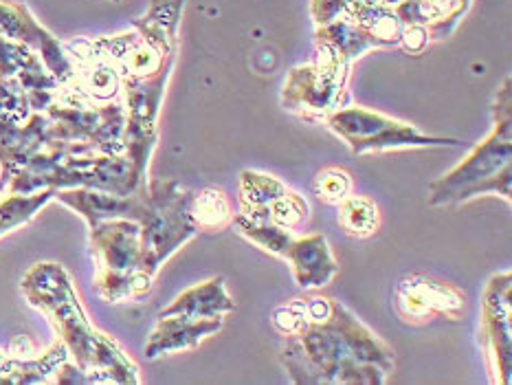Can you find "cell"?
<instances>
[{
	"mask_svg": "<svg viewBox=\"0 0 512 385\" xmlns=\"http://www.w3.org/2000/svg\"><path fill=\"white\" fill-rule=\"evenodd\" d=\"M273 324L286 335L282 361L295 383L381 385L394 370V350L330 297L277 308Z\"/></svg>",
	"mask_w": 512,
	"mask_h": 385,
	"instance_id": "obj_1",
	"label": "cell"
},
{
	"mask_svg": "<svg viewBox=\"0 0 512 385\" xmlns=\"http://www.w3.org/2000/svg\"><path fill=\"white\" fill-rule=\"evenodd\" d=\"M22 291L31 306L40 308L49 317L55 333L75 357L77 368L86 374L88 381L139 383L137 366L124 355V350L88 324L64 267L53 262L36 264L22 280Z\"/></svg>",
	"mask_w": 512,
	"mask_h": 385,
	"instance_id": "obj_2",
	"label": "cell"
},
{
	"mask_svg": "<svg viewBox=\"0 0 512 385\" xmlns=\"http://www.w3.org/2000/svg\"><path fill=\"white\" fill-rule=\"evenodd\" d=\"M495 126L482 143L471 150L458 168L429 185L431 207L462 205L471 198L493 194L510 201L512 185V93L510 80L497 91L493 108Z\"/></svg>",
	"mask_w": 512,
	"mask_h": 385,
	"instance_id": "obj_3",
	"label": "cell"
},
{
	"mask_svg": "<svg viewBox=\"0 0 512 385\" xmlns=\"http://www.w3.org/2000/svg\"><path fill=\"white\" fill-rule=\"evenodd\" d=\"M91 245L97 264L95 289L106 302H124L152 289V275L143 269L137 220L113 218L91 227Z\"/></svg>",
	"mask_w": 512,
	"mask_h": 385,
	"instance_id": "obj_4",
	"label": "cell"
},
{
	"mask_svg": "<svg viewBox=\"0 0 512 385\" xmlns=\"http://www.w3.org/2000/svg\"><path fill=\"white\" fill-rule=\"evenodd\" d=\"M192 194V190L178 181L152 179L148 183L146 214L139 220V227L143 269L152 278L176 249L198 234L189 216Z\"/></svg>",
	"mask_w": 512,
	"mask_h": 385,
	"instance_id": "obj_5",
	"label": "cell"
},
{
	"mask_svg": "<svg viewBox=\"0 0 512 385\" xmlns=\"http://www.w3.org/2000/svg\"><path fill=\"white\" fill-rule=\"evenodd\" d=\"M350 62L326 42H319L313 64H302L288 73L282 91V104L291 113L306 119H326L348 102Z\"/></svg>",
	"mask_w": 512,
	"mask_h": 385,
	"instance_id": "obj_6",
	"label": "cell"
},
{
	"mask_svg": "<svg viewBox=\"0 0 512 385\" xmlns=\"http://www.w3.org/2000/svg\"><path fill=\"white\" fill-rule=\"evenodd\" d=\"M328 128L341 137L354 154L407 150V148H442L464 146L462 139L433 137L420 132L416 126L405 124L374 110L359 106H341L326 117Z\"/></svg>",
	"mask_w": 512,
	"mask_h": 385,
	"instance_id": "obj_7",
	"label": "cell"
},
{
	"mask_svg": "<svg viewBox=\"0 0 512 385\" xmlns=\"http://www.w3.org/2000/svg\"><path fill=\"white\" fill-rule=\"evenodd\" d=\"M172 66L174 60L150 77H141V80H121L126 95L124 154L141 174H148L150 154L154 146H157L159 110L165 97V86H168Z\"/></svg>",
	"mask_w": 512,
	"mask_h": 385,
	"instance_id": "obj_8",
	"label": "cell"
},
{
	"mask_svg": "<svg viewBox=\"0 0 512 385\" xmlns=\"http://www.w3.org/2000/svg\"><path fill=\"white\" fill-rule=\"evenodd\" d=\"M482 346L495 374V383L512 381V275L495 273L486 284L482 302Z\"/></svg>",
	"mask_w": 512,
	"mask_h": 385,
	"instance_id": "obj_9",
	"label": "cell"
},
{
	"mask_svg": "<svg viewBox=\"0 0 512 385\" xmlns=\"http://www.w3.org/2000/svg\"><path fill=\"white\" fill-rule=\"evenodd\" d=\"M396 308L407 322H427L433 315L460 319L466 308V295L447 282L416 273L400 280Z\"/></svg>",
	"mask_w": 512,
	"mask_h": 385,
	"instance_id": "obj_10",
	"label": "cell"
},
{
	"mask_svg": "<svg viewBox=\"0 0 512 385\" xmlns=\"http://www.w3.org/2000/svg\"><path fill=\"white\" fill-rule=\"evenodd\" d=\"M55 198L64 205L73 207L77 214L86 218V223L95 227L104 220L113 218H130L139 220L146 214V194H130V196H117L102 190H93V187H69V190H58Z\"/></svg>",
	"mask_w": 512,
	"mask_h": 385,
	"instance_id": "obj_11",
	"label": "cell"
},
{
	"mask_svg": "<svg viewBox=\"0 0 512 385\" xmlns=\"http://www.w3.org/2000/svg\"><path fill=\"white\" fill-rule=\"evenodd\" d=\"M222 324H225L222 317H159V324L148 339L146 357L157 359L163 355H172V352L194 350L196 346H200V341L222 330Z\"/></svg>",
	"mask_w": 512,
	"mask_h": 385,
	"instance_id": "obj_12",
	"label": "cell"
},
{
	"mask_svg": "<svg viewBox=\"0 0 512 385\" xmlns=\"http://www.w3.org/2000/svg\"><path fill=\"white\" fill-rule=\"evenodd\" d=\"M282 258L291 262L293 278L302 289H321L339 273V264L332 256L328 240L321 234L293 236Z\"/></svg>",
	"mask_w": 512,
	"mask_h": 385,
	"instance_id": "obj_13",
	"label": "cell"
},
{
	"mask_svg": "<svg viewBox=\"0 0 512 385\" xmlns=\"http://www.w3.org/2000/svg\"><path fill=\"white\" fill-rule=\"evenodd\" d=\"M236 311V302L227 293L225 278H211L203 284H196L187 289L183 295L163 308L159 317L183 315V317H225L227 313Z\"/></svg>",
	"mask_w": 512,
	"mask_h": 385,
	"instance_id": "obj_14",
	"label": "cell"
},
{
	"mask_svg": "<svg viewBox=\"0 0 512 385\" xmlns=\"http://www.w3.org/2000/svg\"><path fill=\"white\" fill-rule=\"evenodd\" d=\"M189 216L198 231H220L233 223V209L227 194L218 187L194 192L189 201Z\"/></svg>",
	"mask_w": 512,
	"mask_h": 385,
	"instance_id": "obj_15",
	"label": "cell"
},
{
	"mask_svg": "<svg viewBox=\"0 0 512 385\" xmlns=\"http://www.w3.org/2000/svg\"><path fill=\"white\" fill-rule=\"evenodd\" d=\"M339 225L348 236L370 238L381 227V214L372 198L348 196L339 203Z\"/></svg>",
	"mask_w": 512,
	"mask_h": 385,
	"instance_id": "obj_16",
	"label": "cell"
},
{
	"mask_svg": "<svg viewBox=\"0 0 512 385\" xmlns=\"http://www.w3.org/2000/svg\"><path fill=\"white\" fill-rule=\"evenodd\" d=\"M233 223H236L240 236H244L247 240H251L253 245H258L280 258L284 256L288 242H291V238L295 236L291 229H284L273 223H260V220H251L244 214L233 216Z\"/></svg>",
	"mask_w": 512,
	"mask_h": 385,
	"instance_id": "obj_17",
	"label": "cell"
},
{
	"mask_svg": "<svg viewBox=\"0 0 512 385\" xmlns=\"http://www.w3.org/2000/svg\"><path fill=\"white\" fill-rule=\"evenodd\" d=\"M55 192L58 190L47 187V190H40L33 194H18V196L11 194L5 203H0V236L7 234V231H11L14 227L25 225L42 205H47L51 201Z\"/></svg>",
	"mask_w": 512,
	"mask_h": 385,
	"instance_id": "obj_18",
	"label": "cell"
},
{
	"mask_svg": "<svg viewBox=\"0 0 512 385\" xmlns=\"http://www.w3.org/2000/svg\"><path fill=\"white\" fill-rule=\"evenodd\" d=\"M291 190L277 181L271 174H262V172H253V170H244L240 174V201L242 207H264L271 205L277 198H282Z\"/></svg>",
	"mask_w": 512,
	"mask_h": 385,
	"instance_id": "obj_19",
	"label": "cell"
},
{
	"mask_svg": "<svg viewBox=\"0 0 512 385\" xmlns=\"http://www.w3.org/2000/svg\"><path fill=\"white\" fill-rule=\"evenodd\" d=\"M352 192V176L343 168H326L317 174L315 194L319 201L328 205H339Z\"/></svg>",
	"mask_w": 512,
	"mask_h": 385,
	"instance_id": "obj_20",
	"label": "cell"
},
{
	"mask_svg": "<svg viewBox=\"0 0 512 385\" xmlns=\"http://www.w3.org/2000/svg\"><path fill=\"white\" fill-rule=\"evenodd\" d=\"M429 40V31L425 25H407L400 33V44H403L407 53H420L425 49Z\"/></svg>",
	"mask_w": 512,
	"mask_h": 385,
	"instance_id": "obj_21",
	"label": "cell"
},
{
	"mask_svg": "<svg viewBox=\"0 0 512 385\" xmlns=\"http://www.w3.org/2000/svg\"><path fill=\"white\" fill-rule=\"evenodd\" d=\"M3 361H5V357H3V352H0V366H3Z\"/></svg>",
	"mask_w": 512,
	"mask_h": 385,
	"instance_id": "obj_22",
	"label": "cell"
}]
</instances>
